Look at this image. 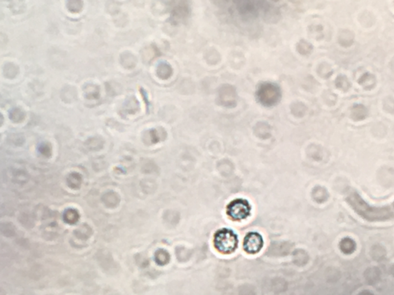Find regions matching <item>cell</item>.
<instances>
[{
  "instance_id": "cell-1",
  "label": "cell",
  "mask_w": 394,
  "mask_h": 295,
  "mask_svg": "<svg viewBox=\"0 0 394 295\" xmlns=\"http://www.w3.org/2000/svg\"><path fill=\"white\" fill-rule=\"evenodd\" d=\"M214 245L216 249L221 254H231L238 248V235L227 228L219 230L214 235Z\"/></svg>"
},
{
  "instance_id": "cell-2",
  "label": "cell",
  "mask_w": 394,
  "mask_h": 295,
  "mask_svg": "<svg viewBox=\"0 0 394 295\" xmlns=\"http://www.w3.org/2000/svg\"><path fill=\"white\" fill-rule=\"evenodd\" d=\"M256 96L261 104L266 106H272L280 101L281 90L276 84L264 83L259 86Z\"/></svg>"
},
{
  "instance_id": "cell-3",
  "label": "cell",
  "mask_w": 394,
  "mask_h": 295,
  "mask_svg": "<svg viewBox=\"0 0 394 295\" xmlns=\"http://www.w3.org/2000/svg\"><path fill=\"white\" fill-rule=\"evenodd\" d=\"M251 206L247 200L243 198L233 200L226 208V213L234 221H242L250 216Z\"/></svg>"
},
{
  "instance_id": "cell-4",
  "label": "cell",
  "mask_w": 394,
  "mask_h": 295,
  "mask_svg": "<svg viewBox=\"0 0 394 295\" xmlns=\"http://www.w3.org/2000/svg\"><path fill=\"white\" fill-rule=\"evenodd\" d=\"M264 244V239L260 234L250 232L244 238V249L248 254H257L262 250Z\"/></svg>"
},
{
  "instance_id": "cell-5",
  "label": "cell",
  "mask_w": 394,
  "mask_h": 295,
  "mask_svg": "<svg viewBox=\"0 0 394 295\" xmlns=\"http://www.w3.org/2000/svg\"><path fill=\"white\" fill-rule=\"evenodd\" d=\"M219 99L224 106L232 107L237 103V93L231 85H225L219 91Z\"/></svg>"
},
{
  "instance_id": "cell-6",
  "label": "cell",
  "mask_w": 394,
  "mask_h": 295,
  "mask_svg": "<svg viewBox=\"0 0 394 295\" xmlns=\"http://www.w3.org/2000/svg\"><path fill=\"white\" fill-rule=\"evenodd\" d=\"M173 17L176 20H182L186 19L189 15V7L184 6L182 3H179L173 11Z\"/></svg>"
},
{
  "instance_id": "cell-7",
  "label": "cell",
  "mask_w": 394,
  "mask_h": 295,
  "mask_svg": "<svg viewBox=\"0 0 394 295\" xmlns=\"http://www.w3.org/2000/svg\"><path fill=\"white\" fill-rule=\"evenodd\" d=\"M159 75L161 77L166 79L171 75V69L167 64H162L159 67Z\"/></svg>"
}]
</instances>
